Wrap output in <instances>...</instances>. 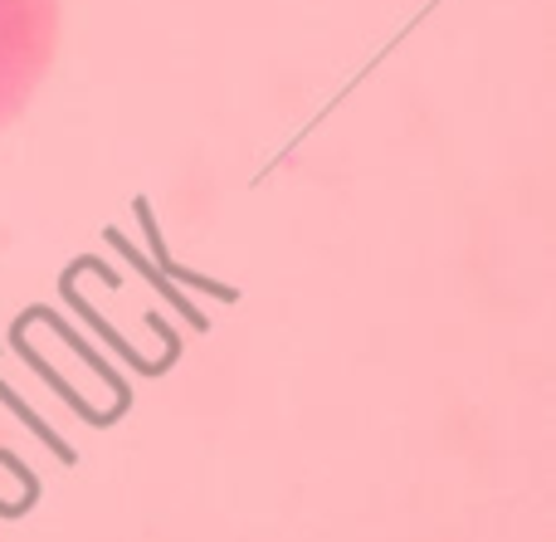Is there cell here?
<instances>
[{"label":"cell","mask_w":556,"mask_h":542,"mask_svg":"<svg viewBox=\"0 0 556 542\" xmlns=\"http://www.w3.org/2000/svg\"><path fill=\"white\" fill-rule=\"evenodd\" d=\"M59 49V0H0V133L29 108Z\"/></svg>","instance_id":"1"}]
</instances>
